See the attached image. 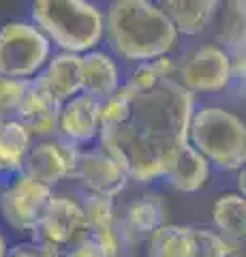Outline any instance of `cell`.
Here are the masks:
<instances>
[{"label":"cell","instance_id":"cell-8","mask_svg":"<svg viewBox=\"0 0 246 257\" xmlns=\"http://www.w3.org/2000/svg\"><path fill=\"white\" fill-rule=\"evenodd\" d=\"M54 195V189L15 174L13 182L0 193V212L7 225L20 234H35L39 221Z\"/></svg>","mask_w":246,"mask_h":257},{"label":"cell","instance_id":"cell-22","mask_svg":"<svg viewBox=\"0 0 246 257\" xmlns=\"http://www.w3.org/2000/svg\"><path fill=\"white\" fill-rule=\"evenodd\" d=\"M144 244L148 248V257H188L190 227L163 223L150 234Z\"/></svg>","mask_w":246,"mask_h":257},{"label":"cell","instance_id":"cell-30","mask_svg":"<svg viewBox=\"0 0 246 257\" xmlns=\"http://www.w3.org/2000/svg\"><path fill=\"white\" fill-rule=\"evenodd\" d=\"M231 257H244V255H242V251H240V253H233Z\"/></svg>","mask_w":246,"mask_h":257},{"label":"cell","instance_id":"cell-9","mask_svg":"<svg viewBox=\"0 0 246 257\" xmlns=\"http://www.w3.org/2000/svg\"><path fill=\"white\" fill-rule=\"evenodd\" d=\"M71 180H75L86 195L116 199L129 187V176L101 146L79 148Z\"/></svg>","mask_w":246,"mask_h":257},{"label":"cell","instance_id":"cell-6","mask_svg":"<svg viewBox=\"0 0 246 257\" xmlns=\"http://www.w3.org/2000/svg\"><path fill=\"white\" fill-rule=\"evenodd\" d=\"M176 79L188 92L220 94L227 92L235 82L233 60L218 43H201L182 62H178Z\"/></svg>","mask_w":246,"mask_h":257},{"label":"cell","instance_id":"cell-19","mask_svg":"<svg viewBox=\"0 0 246 257\" xmlns=\"http://www.w3.org/2000/svg\"><path fill=\"white\" fill-rule=\"evenodd\" d=\"M214 231L233 244H242L246 236V202L242 193H225L212 206Z\"/></svg>","mask_w":246,"mask_h":257},{"label":"cell","instance_id":"cell-15","mask_svg":"<svg viewBox=\"0 0 246 257\" xmlns=\"http://www.w3.org/2000/svg\"><path fill=\"white\" fill-rule=\"evenodd\" d=\"M122 86V73L109 52L90 50L82 54V92L105 101Z\"/></svg>","mask_w":246,"mask_h":257},{"label":"cell","instance_id":"cell-13","mask_svg":"<svg viewBox=\"0 0 246 257\" xmlns=\"http://www.w3.org/2000/svg\"><path fill=\"white\" fill-rule=\"evenodd\" d=\"M165 214L167 210H165L163 199L154 193H146L129 202L122 214H118V231L122 238V246L133 248L144 244L150 234L165 223Z\"/></svg>","mask_w":246,"mask_h":257},{"label":"cell","instance_id":"cell-27","mask_svg":"<svg viewBox=\"0 0 246 257\" xmlns=\"http://www.w3.org/2000/svg\"><path fill=\"white\" fill-rule=\"evenodd\" d=\"M58 257H105V255H103V251L97 246V242L88 236V238H84L82 242H77L75 246L67 248L65 253H60Z\"/></svg>","mask_w":246,"mask_h":257},{"label":"cell","instance_id":"cell-7","mask_svg":"<svg viewBox=\"0 0 246 257\" xmlns=\"http://www.w3.org/2000/svg\"><path fill=\"white\" fill-rule=\"evenodd\" d=\"M33 236L37 242L45 244L58 255L82 242L84 238H88V221L82 204L77 199L54 193Z\"/></svg>","mask_w":246,"mask_h":257},{"label":"cell","instance_id":"cell-16","mask_svg":"<svg viewBox=\"0 0 246 257\" xmlns=\"http://www.w3.org/2000/svg\"><path fill=\"white\" fill-rule=\"evenodd\" d=\"M58 111L60 107L47 99L33 82L20 107L15 109L13 120H18L33 140H45L54 138L58 131Z\"/></svg>","mask_w":246,"mask_h":257},{"label":"cell","instance_id":"cell-10","mask_svg":"<svg viewBox=\"0 0 246 257\" xmlns=\"http://www.w3.org/2000/svg\"><path fill=\"white\" fill-rule=\"evenodd\" d=\"M77 150H79L77 146L58 138V135L37 140V142H33L26 159H24L20 174L54 189V187H58L60 182L71 180Z\"/></svg>","mask_w":246,"mask_h":257},{"label":"cell","instance_id":"cell-11","mask_svg":"<svg viewBox=\"0 0 246 257\" xmlns=\"http://www.w3.org/2000/svg\"><path fill=\"white\" fill-rule=\"evenodd\" d=\"M101 131V101L79 92L60 105L56 135L82 148L99 140Z\"/></svg>","mask_w":246,"mask_h":257},{"label":"cell","instance_id":"cell-24","mask_svg":"<svg viewBox=\"0 0 246 257\" xmlns=\"http://www.w3.org/2000/svg\"><path fill=\"white\" fill-rule=\"evenodd\" d=\"M176 69H178V62L173 60L171 56H161V58L135 64L131 75L126 77V82H122V84H126L129 88H135V90H144V88L154 86L156 82H161V79L176 77Z\"/></svg>","mask_w":246,"mask_h":257},{"label":"cell","instance_id":"cell-21","mask_svg":"<svg viewBox=\"0 0 246 257\" xmlns=\"http://www.w3.org/2000/svg\"><path fill=\"white\" fill-rule=\"evenodd\" d=\"M33 142L18 120L7 118L0 126V174H20Z\"/></svg>","mask_w":246,"mask_h":257},{"label":"cell","instance_id":"cell-1","mask_svg":"<svg viewBox=\"0 0 246 257\" xmlns=\"http://www.w3.org/2000/svg\"><path fill=\"white\" fill-rule=\"evenodd\" d=\"M197 96L176 77L135 90L122 84L101 101L99 146L124 170L131 182L163 180L178 152L188 144Z\"/></svg>","mask_w":246,"mask_h":257},{"label":"cell","instance_id":"cell-23","mask_svg":"<svg viewBox=\"0 0 246 257\" xmlns=\"http://www.w3.org/2000/svg\"><path fill=\"white\" fill-rule=\"evenodd\" d=\"M242 244H233L218 231L205 227H190V251L188 257H231L240 253Z\"/></svg>","mask_w":246,"mask_h":257},{"label":"cell","instance_id":"cell-18","mask_svg":"<svg viewBox=\"0 0 246 257\" xmlns=\"http://www.w3.org/2000/svg\"><path fill=\"white\" fill-rule=\"evenodd\" d=\"M210 176H212L210 163L190 146V144H186V146L178 152L176 161H173V165L169 167V172L165 174L163 180L167 182L173 191L197 193L210 182Z\"/></svg>","mask_w":246,"mask_h":257},{"label":"cell","instance_id":"cell-4","mask_svg":"<svg viewBox=\"0 0 246 257\" xmlns=\"http://www.w3.org/2000/svg\"><path fill=\"white\" fill-rule=\"evenodd\" d=\"M188 144L218 172H237L246 161V126L220 105H197L188 126Z\"/></svg>","mask_w":246,"mask_h":257},{"label":"cell","instance_id":"cell-20","mask_svg":"<svg viewBox=\"0 0 246 257\" xmlns=\"http://www.w3.org/2000/svg\"><path fill=\"white\" fill-rule=\"evenodd\" d=\"M216 18L220 20L218 22V45L231 58H244L246 0H223Z\"/></svg>","mask_w":246,"mask_h":257},{"label":"cell","instance_id":"cell-28","mask_svg":"<svg viewBox=\"0 0 246 257\" xmlns=\"http://www.w3.org/2000/svg\"><path fill=\"white\" fill-rule=\"evenodd\" d=\"M7 251H9V244H7L5 236L0 234V257H7Z\"/></svg>","mask_w":246,"mask_h":257},{"label":"cell","instance_id":"cell-26","mask_svg":"<svg viewBox=\"0 0 246 257\" xmlns=\"http://www.w3.org/2000/svg\"><path fill=\"white\" fill-rule=\"evenodd\" d=\"M7 257H58V253H54L52 248H47L45 244L35 240V242H22V244L9 246Z\"/></svg>","mask_w":246,"mask_h":257},{"label":"cell","instance_id":"cell-2","mask_svg":"<svg viewBox=\"0 0 246 257\" xmlns=\"http://www.w3.org/2000/svg\"><path fill=\"white\" fill-rule=\"evenodd\" d=\"M103 39L112 56L139 64L171 56L180 32L156 0H112L103 13Z\"/></svg>","mask_w":246,"mask_h":257},{"label":"cell","instance_id":"cell-29","mask_svg":"<svg viewBox=\"0 0 246 257\" xmlns=\"http://www.w3.org/2000/svg\"><path fill=\"white\" fill-rule=\"evenodd\" d=\"M5 120H7V118H5L3 114H0V126H3V122H5Z\"/></svg>","mask_w":246,"mask_h":257},{"label":"cell","instance_id":"cell-5","mask_svg":"<svg viewBox=\"0 0 246 257\" xmlns=\"http://www.w3.org/2000/svg\"><path fill=\"white\" fill-rule=\"evenodd\" d=\"M52 54V41L33 22L13 20L0 28V75L35 79Z\"/></svg>","mask_w":246,"mask_h":257},{"label":"cell","instance_id":"cell-3","mask_svg":"<svg viewBox=\"0 0 246 257\" xmlns=\"http://www.w3.org/2000/svg\"><path fill=\"white\" fill-rule=\"evenodd\" d=\"M30 15L60 52L86 54L103 43V11L90 0H33Z\"/></svg>","mask_w":246,"mask_h":257},{"label":"cell","instance_id":"cell-25","mask_svg":"<svg viewBox=\"0 0 246 257\" xmlns=\"http://www.w3.org/2000/svg\"><path fill=\"white\" fill-rule=\"evenodd\" d=\"M30 86H33V79H15L0 75V114L5 118H13L15 109L20 107Z\"/></svg>","mask_w":246,"mask_h":257},{"label":"cell","instance_id":"cell-12","mask_svg":"<svg viewBox=\"0 0 246 257\" xmlns=\"http://www.w3.org/2000/svg\"><path fill=\"white\" fill-rule=\"evenodd\" d=\"M33 82L47 99L60 107L62 103L82 92V54H52V58Z\"/></svg>","mask_w":246,"mask_h":257},{"label":"cell","instance_id":"cell-14","mask_svg":"<svg viewBox=\"0 0 246 257\" xmlns=\"http://www.w3.org/2000/svg\"><path fill=\"white\" fill-rule=\"evenodd\" d=\"M82 208L88 221V236L97 242L105 257H122V238L118 231V210L116 199L86 195L82 197Z\"/></svg>","mask_w":246,"mask_h":257},{"label":"cell","instance_id":"cell-17","mask_svg":"<svg viewBox=\"0 0 246 257\" xmlns=\"http://www.w3.org/2000/svg\"><path fill=\"white\" fill-rule=\"evenodd\" d=\"M223 0H158V7L180 32V37H197L216 20Z\"/></svg>","mask_w":246,"mask_h":257}]
</instances>
